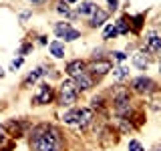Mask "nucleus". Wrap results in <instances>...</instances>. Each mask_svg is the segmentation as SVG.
<instances>
[{"instance_id": "obj_12", "label": "nucleus", "mask_w": 161, "mask_h": 151, "mask_svg": "<svg viewBox=\"0 0 161 151\" xmlns=\"http://www.w3.org/2000/svg\"><path fill=\"white\" fill-rule=\"evenodd\" d=\"M48 48H50V53H53V57H57V59L64 57V44L60 42V40H53V42L48 44Z\"/></svg>"}, {"instance_id": "obj_10", "label": "nucleus", "mask_w": 161, "mask_h": 151, "mask_svg": "<svg viewBox=\"0 0 161 151\" xmlns=\"http://www.w3.org/2000/svg\"><path fill=\"white\" fill-rule=\"evenodd\" d=\"M147 50H151V53H161V36H157L155 32H149Z\"/></svg>"}, {"instance_id": "obj_9", "label": "nucleus", "mask_w": 161, "mask_h": 151, "mask_svg": "<svg viewBox=\"0 0 161 151\" xmlns=\"http://www.w3.org/2000/svg\"><path fill=\"white\" fill-rule=\"evenodd\" d=\"M93 119V109H77V125L85 127Z\"/></svg>"}, {"instance_id": "obj_2", "label": "nucleus", "mask_w": 161, "mask_h": 151, "mask_svg": "<svg viewBox=\"0 0 161 151\" xmlns=\"http://www.w3.org/2000/svg\"><path fill=\"white\" fill-rule=\"evenodd\" d=\"M77 93L79 91H77L73 81H64L58 89V103L63 105V107H73V105L77 103Z\"/></svg>"}, {"instance_id": "obj_1", "label": "nucleus", "mask_w": 161, "mask_h": 151, "mask_svg": "<svg viewBox=\"0 0 161 151\" xmlns=\"http://www.w3.org/2000/svg\"><path fill=\"white\" fill-rule=\"evenodd\" d=\"M63 147V137L58 129L53 125H38L30 133V149L32 151H60Z\"/></svg>"}, {"instance_id": "obj_31", "label": "nucleus", "mask_w": 161, "mask_h": 151, "mask_svg": "<svg viewBox=\"0 0 161 151\" xmlns=\"http://www.w3.org/2000/svg\"><path fill=\"white\" fill-rule=\"evenodd\" d=\"M32 2H36V0H32Z\"/></svg>"}, {"instance_id": "obj_20", "label": "nucleus", "mask_w": 161, "mask_h": 151, "mask_svg": "<svg viewBox=\"0 0 161 151\" xmlns=\"http://www.w3.org/2000/svg\"><path fill=\"white\" fill-rule=\"evenodd\" d=\"M63 121H64V123H77V109H73V111H69V113H64Z\"/></svg>"}, {"instance_id": "obj_18", "label": "nucleus", "mask_w": 161, "mask_h": 151, "mask_svg": "<svg viewBox=\"0 0 161 151\" xmlns=\"http://www.w3.org/2000/svg\"><path fill=\"white\" fill-rule=\"evenodd\" d=\"M129 75V70L125 69V67H117V69H113V77L117 79V81H121V79H125Z\"/></svg>"}, {"instance_id": "obj_29", "label": "nucleus", "mask_w": 161, "mask_h": 151, "mask_svg": "<svg viewBox=\"0 0 161 151\" xmlns=\"http://www.w3.org/2000/svg\"><path fill=\"white\" fill-rule=\"evenodd\" d=\"M155 151H161V147H157V149H155Z\"/></svg>"}, {"instance_id": "obj_17", "label": "nucleus", "mask_w": 161, "mask_h": 151, "mask_svg": "<svg viewBox=\"0 0 161 151\" xmlns=\"http://www.w3.org/2000/svg\"><path fill=\"white\" fill-rule=\"evenodd\" d=\"M117 26H115V24H109V26L107 28H105V34H103V38L105 40H109V38H115V36H117Z\"/></svg>"}, {"instance_id": "obj_11", "label": "nucleus", "mask_w": 161, "mask_h": 151, "mask_svg": "<svg viewBox=\"0 0 161 151\" xmlns=\"http://www.w3.org/2000/svg\"><path fill=\"white\" fill-rule=\"evenodd\" d=\"M107 18H109V12H107V10L97 8V10H95V14L91 16V26H101V24H103Z\"/></svg>"}, {"instance_id": "obj_24", "label": "nucleus", "mask_w": 161, "mask_h": 151, "mask_svg": "<svg viewBox=\"0 0 161 151\" xmlns=\"http://www.w3.org/2000/svg\"><path fill=\"white\" fill-rule=\"evenodd\" d=\"M113 54H115L117 60H125V53H121V50H117V53H113Z\"/></svg>"}, {"instance_id": "obj_13", "label": "nucleus", "mask_w": 161, "mask_h": 151, "mask_svg": "<svg viewBox=\"0 0 161 151\" xmlns=\"http://www.w3.org/2000/svg\"><path fill=\"white\" fill-rule=\"evenodd\" d=\"M97 8H99V6H97L95 2H83V4L79 6V10H77V12H79V14H83V16H89V14L93 16V14H95V10H97Z\"/></svg>"}, {"instance_id": "obj_30", "label": "nucleus", "mask_w": 161, "mask_h": 151, "mask_svg": "<svg viewBox=\"0 0 161 151\" xmlns=\"http://www.w3.org/2000/svg\"><path fill=\"white\" fill-rule=\"evenodd\" d=\"M69 2H77V0H69Z\"/></svg>"}, {"instance_id": "obj_23", "label": "nucleus", "mask_w": 161, "mask_h": 151, "mask_svg": "<svg viewBox=\"0 0 161 151\" xmlns=\"http://www.w3.org/2000/svg\"><path fill=\"white\" fill-rule=\"evenodd\" d=\"M129 151H143V147H141V143L139 141H129Z\"/></svg>"}, {"instance_id": "obj_32", "label": "nucleus", "mask_w": 161, "mask_h": 151, "mask_svg": "<svg viewBox=\"0 0 161 151\" xmlns=\"http://www.w3.org/2000/svg\"><path fill=\"white\" fill-rule=\"evenodd\" d=\"M159 69H161V64H159Z\"/></svg>"}, {"instance_id": "obj_4", "label": "nucleus", "mask_w": 161, "mask_h": 151, "mask_svg": "<svg viewBox=\"0 0 161 151\" xmlns=\"http://www.w3.org/2000/svg\"><path fill=\"white\" fill-rule=\"evenodd\" d=\"M50 99H53V89H50V85L42 83L40 89H38V95L34 97V105H44V103H48Z\"/></svg>"}, {"instance_id": "obj_21", "label": "nucleus", "mask_w": 161, "mask_h": 151, "mask_svg": "<svg viewBox=\"0 0 161 151\" xmlns=\"http://www.w3.org/2000/svg\"><path fill=\"white\" fill-rule=\"evenodd\" d=\"M115 26H117V32H119V34H127V32H129V26H127V22H125L123 18L117 20V24H115Z\"/></svg>"}, {"instance_id": "obj_14", "label": "nucleus", "mask_w": 161, "mask_h": 151, "mask_svg": "<svg viewBox=\"0 0 161 151\" xmlns=\"http://www.w3.org/2000/svg\"><path fill=\"white\" fill-rule=\"evenodd\" d=\"M42 75H44V69H42V67H40V69H36V70H34V73H30L28 77H26V81H24V83H22V87H28V85H32L34 81H36L38 77H42Z\"/></svg>"}, {"instance_id": "obj_8", "label": "nucleus", "mask_w": 161, "mask_h": 151, "mask_svg": "<svg viewBox=\"0 0 161 151\" xmlns=\"http://www.w3.org/2000/svg\"><path fill=\"white\" fill-rule=\"evenodd\" d=\"M133 64L137 69H141V70H145L149 67V57L145 54V50H139L137 54H133Z\"/></svg>"}, {"instance_id": "obj_6", "label": "nucleus", "mask_w": 161, "mask_h": 151, "mask_svg": "<svg viewBox=\"0 0 161 151\" xmlns=\"http://www.w3.org/2000/svg\"><path fill=\"white\" fill-rule=\"evenodd\" d=\"M75 87H77V91H87L93 87V77H91V73H87L85 70L83 75H79V77H75Z\"/></svg>"}, {"instance_id": "obj_22", "label": "nucleus", "mask_w": 161, "mask_h": 151, "mask_svg": "<svg viewBox=\"0 0 161 151\" xmlns=\"http://www.w3.org/2000/svg\"><path fill=\"white\" fill-rule=\"evenodd\" d=\"M57 10H58L60 14H64V16H70V10H69V6H67V2H58Z\"/></svg>"}, {"instance_id": "obj_16", "label": "nucleus", "mask_w": 161, "mask_h": 151, "mask_svg": "<svg viewBox=\"0 0 161 151\" xmlns=\"http://www.w3.org/2000/svg\"><path fill=\"white\" fill-rule=\"evenodd\" d=\"M79 36H80V32H79V30H77V28H70V30H67L64 34H60L58 38H63L64 42H70V40H77Z\"/></svg>"}, {"instance_id": "obj_28", "label": "nucleus", "mask_w": 161, "mask_h": 151, "mask_svg": "<svg viewBox=\"0 0 161 151\" xmlns=\"http://www.w3.org/2000/svg\"><path fill=\"white\" fill-rule=\"evenodd\" d=\"M0 77H4V70L2 69H0Z\"/></svg>"}, {"instance_id": "obj_26", "label": "nucleus", "mask_w": 161, "mask_h": 151, "mask_svg": "<svg viewBox=\"0 0 161 151\" xmlns=\"http://www.w3.org/2000/svg\"><path fill=\"white\" fill-rule=\"evenodd\" d=\"M107 2H109V6H111V10H115V8L119 6V2H117V0H107Z\"/></svg>"}, {"instance_id": "obj_5", "label": "nucleus", "mask_w": 161, "mask_h": 151, "mask_svg": "<svg viewBox=\"0 0 161 151\" xmlns=\"http://www.w3.org/2000/svg\"><path fill=\"white\" fill-rule=\"evenodd\" d=\"M111 69H113V67H111V60H105V59L93 60V63H91V67H89V70L93 75H105V73H109Z\"/></svg>"}, {"instance_id": "obj_15", "label": "nucleus", "mask_w": 161, "mask_h": 151, "mask_svg": "<svg viewBox=\"0 0 161 151\" xmlns=\"http://www.w3.org/2000/svg\"><path fill=\"white\" fill-rule=\"evenodd\" d=\"M8 131H6V127H2L0 125V149H10L12 147V143H6V139H8Z\"/></svg>"}, {"instance_id": "obj_25", "label": "nucleus", "mask_w": 161, "mask_h": 151, "mask_svg": "<svg viewBox=\"0 0 161 151\" xmlns=\"http://www.w3.org/2000/svg\"><path fill=\"white\" fill-rule=\"evenodd\" d=\"M20 64H22V57H18V59H16V60L12 63V69H18Z\"/></svg>"}, {"instance_id": "obj_7", "label": "nucleus", "mask_w": 161, "mask_h": 151, "mask_svg": "<svg viewBox=\"0 0 161 151\" xmlns=\"http://www.w3.org/2000/svg\"><path fill=\"white\" fill-rule=\"evenodd\" d=\"M85 69H87V64H85L83 60H70V63L67 64V73H69L73 79L79 77V75H83Z\"/></svg>"}, {"instance_id": "obj_3", "label": "nucleus", "mask_w": 161, "mask_h": 151, "mask_svg": "<svg viewBox=\"0 0 161 151\" xmlns=\"http://www.w3.org/2000/svg\"><path fill=\"white\" fill-rule=\"evenodd\" d=\"M131 87H133V91L139 93V95H149V93L155 91V83L151 79H147V77H139V79H135L133 83H131Z\"/></svg>"}, {"instance_id": "obj_27", "label": "nucleus", "mask_w": 161, "mask_h": 151, "mask_svg": "<svg viewBox=\"0 0 161 151\" xmlns=\"http://www.w3.org/2000/svg\"><path fill=\"white\" fill-rule=\"evenodd\" d=\"M28 50H30V44H24V47L20 48V54H22V57H24V54H26Z\"/></svg>"}, {"instance_id": "obj_19", "label": "nucleus", "mask_w": 161, "mask_h": 151, "mask_svg": "<svg viewBox=\"0 0 161 151\" xmlns=\"http://www.w3.org/2000/svg\"><path fill=\"white\" fill-rule=\"evenodd\" d=\"M70 28H73V26H70V22H58L57 26H54V32L60 36V34H64V32H67V30H70Z\"/></svg>"}]
</instances>
